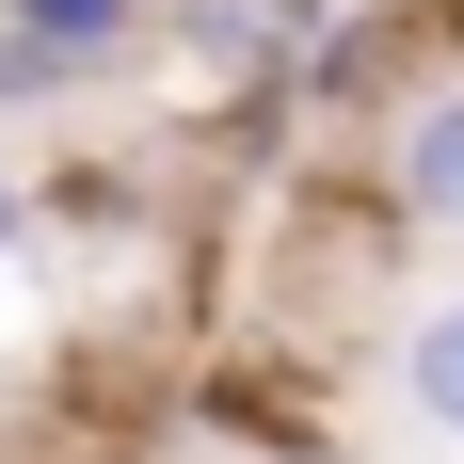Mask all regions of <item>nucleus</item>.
Segmentation results:
<instances>
[{
  "mask_svg": "<svg viewBox=\"0 0 464 464\" xmlns=\"http://www.w3.org/2000/svg\"><path fill=\"white\" fill-rule=\"evenodd\" d=\"M160 48H177L192 112H225V129L273 144L288 81H304V48H321V0H160Z\"/></svg>",
  "mask_w": 464,
  "mask_h": 464,
  "instance_id": "nucleus-1",
  "label": "nucleus"
},
{
  "mask_svg": "<svg viewBox=\"0 0 464 464\" xmlns=\"http://www.w3.org/2000/svg\"><path fill=\"white\" fill-rule=\"evenodd\" d=\"M192 432H225V449H256V464H321V449H336L321 369H304L288 336H240V353H208V369H192Z\"/></svg>",
  "mask_w": 464,
  "mask_h": 464,
  "instance_id": "nucleus-2",
  "label": "nucleus"
},
{
  "mask_svg": "<svg viewBox=\"0 0 464 464\" xmlns=\"http://www.w3.org/2000/svg\"><path fill=\"white\" fill-rule=\"evenodd\" d=\"M384 208H401V240H417V225L464 240V81L401 112V144H384Z\"/></svg>",
  "mask_w": 464,
  "mask_h": 464,
  "instance_id": "nucleus-3",
  "label": "nucleus"
},
{
  "mask_svg": "<svg viewBox=\"0 0 464 464\" xmlns=\"http://www.w3.org/2000/svg\"><path fill=\"white\" fill-rule=\"evenodd\" d=\"M0 33H16V48H48L64 81H112V64L160 33V0H0Z\"/></svg>",
  "mask_w": 464,
  "mask_h": 464,
  "instance_id": "nucleus-4",
  "label": "nucleus"
},
{
  "mask_svg": "<svg viewBox=\"0 0 464 464\" xmlns=\"http://www.w3.org/2000/svg\"><path fill=\"white\" fill-rule=\"evenodd\" d=\"M401 417H417V432H449V449H464V288L401 321Z\"/></svg>",
  "mask_w": 464,
  "mask_h": 464,
  "instance_id": "nucleus-5",
  "label": "nucleus"
},
{
  "mask_svg": "<svg viewBox=\"0 0 464 464\" xmlns=\"http://www.w3.org/2000/svg\"><path fill=\"white\" fill-rule=\"evenodd\" d=\"M48 96H81V81H64L48 48H16V33H0V112H48Z\"/></svg>",
  "mask_w": 464,
  "mask_h": 464,
  "instance_id": "nucleus-6",
  "label": "nucleus"
},
{
  "mask_svg": "<svg viewBox=\"0 0 464 464\" xmlns=\"http://www.w3.org/2000/svg\"><path fill=\"white\" fill-rule=\"evenodd\" d=\"M16 240H33V177L0 160V256H16Z\"/></svg>",
  "mask_w": 464,
  "mask_h": 464,
  "instance_id": "nucleus-7",
  "label": "nucleus"
}]
</instances>
